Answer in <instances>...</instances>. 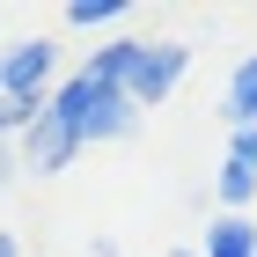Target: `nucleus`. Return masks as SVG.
Instances as JSON below:
<instances>
[{
  "label": "nucleus",
  "mask_w": 257,
  "mask_h": 257,
  "mask_svg": "<svg viewBox=\"0 0 257 257\" xmlns=\"http://www.w3.org/2000/svg\"><path fill=\"white\" fill-rule=\"evenodd\" d=\"M66 22H74V30H118L125 0H66Z\"/></svg>",
  "instance_id": "1a4fd4ad"
},
{
  "label": "nucleus",
  "mask_w": 257,
  "mask_h": 257,
  "mask_svg": "<svg viewBox=\"0 0 257 257\" xmlns=\"http://www.w3.org/2000/svg\"><path fill=\"white\" fill-rule=\"evenodd\" d=\"M22 177V162H15V147H8V140H0V198H8V184Z\"/></svg>",
  "instance_id": "f8f14e48"
},
{
  "label": "nucleus",
  "mask_w": 257,
  "mask_h": 257,
  "mask_svg": "<svg viewBox=\"0 0 257 257\" xmlns=\"http://www.w3.org/2000/svg\"><path fill=\"white\" fill-rule=\"evenodd\" d=\"M198 257H257V220L250 213H220L198 242Z\"/></svg>",
  "instance_id": "39448f33"
},
{
  "label": "nucleus",
  "mask_w": 257,
  "mask_h": 257,
  "mask_svg": "<svg viewBox=\"0 0 257 257\" xmlns=\"http://www.w3.org/2000/svg\"><path fill=\"white\" fill-rule=\"evenodd\" d=\"M228 162H242V169H257V133H235V140H228Z\"/></svg>",
  "instance_id": "9b49d317"
},
{
  "label": "nucleus",
  "mask_w": 257,
  "mask_h": 257,
  "mask_svg": "<svg viewBox=\"0 0 257 257\" xmlns=\"http://www.w3.org/2000/svg\"><path fill=\"white\" fill-rule=\"evenodd\" d=\"M30 118H37V110H22V103H0V140H15Z\"/></svg>",
  "instance_id": "9d476101"
},
{
  "label": "nucleus",
  "mask_w": 257,
  "mask_h": 257,
  "mask_svg": "<svg viewBox=\"0 0 257 257\" xmlns=\"http://www.w3.org/2000/svg\"><path fill=\"white\" fill-rule=\"evenodd\" d=\"M228 125L235 133H257V52L235 59V74H228Z\"/></svg>",
  "instance_id": "423d86ee"
},
{
  "label": "nucleus",
  "mask_w": 257,
  "mask_h": 257,
  "mask_svg": "<svg viewBox=\"0 0 257 257\" xmlns=\"http://www.w3.org/2000/svg\"><path fill=\"white\" fill-rule=\"evenodd\" d=\"M133 52H140V37H110V44H96V59L81 66L88 81H103V88H125V74H133Z\"/></svg>",
  "instance_id": "0eeeda50"
},
{
  "label": "nucleus",
  "mask_w": 257,
  "mask_h": 257,
  "mask_svg": "<svg viewBox=\"0 0 257 257\" xmlns=\"http://www.w3.org/2000/svg\"><path fill=\"white\" fill-rule=\"evenodd\" d=\"M52 118L66 125V133L88 147V140H125L140 125V103L125 96V88H103V81H88V74H66L59 88H52V103H44Z\"/></svg>",
  "instance_id": "f257e3e1"
},
{
  "label": "nucleus",
  "mask_w": 257,
  "mask_h": 257,
  "mask_svg": "<svg viewBox=\"0 0 257 257\" xmlns=\"http://www.w3.org/2000/svg\"><path fill=\"white\" fill-rule=\"evenodd\" d=\"M213 191H220V206H228V213H242V206H257V169H242V162H220Z\"/></svg>",
  "instance_id": "6e6552de"
},
{
  "label": "nucleus",
  "mask_w": 257,
  "mask_h": 257,
  "mask_svg": "<svg viewBox=\"0 0 257 257\" xmlns=\"http://www.w3.org/2000/svg\"><path fill=\"white\" fill-rule=\"evenodd\" d=\"M59 88V52L44 37H22V44H0V103H22V110H44Z\"/></svg>",
  "instance_id": "f03ea898"
},
{
  "label": "nucleus",
  "mask_w": 257,
  "mask_h": 257,
  "mask_svg": "<svg viewBox=\"0 0 257 257\" xmlns=\"http://www.w3.org/2000/svg\"><path fill=\"white\" fill-rule=\"evenodd\" d=\"M177 257H198V250H177Z\"/></svg>",
  "instance_id": "2eb2a0df"
},
{
  "label": "nucleus",
  "mask_w": 257,
  "mask_h": 257,
  "mask_svg": "<svg viewBox=\"0 0 257 257\" xmlns=\"http://www.w3.org/2000/svg\"><path fill=\"white\" fill-rule=\"evenodd\" d=\"M88 257H118V242H103V235H96V242H88Z\"/></svg>",
  "instance_id": "4468645a"
},
{
  "label": "nucleus",
  "mask_w": 257,
  "mask_h": 257,
  "mask_svg": "<svg viewBox=\"0 0 257 257\" xmlns=\"http://www.w3.org/2000/svg\"><path fill=\"white\" fill-rule=\"evenodd\" d=\"M191 74V44H177V37H162V44H147L140 37V52H133V74H125V96L147 110V103H162V96H177V81Z\"/></svg>",
  "instance_id": "7ed1b4c3"
},
{
  "label": "nucleus",
  "mask_w": 257,
  "mask_h": 257,
  "mask_svg": "<svg viewBox=\"0 0 257 257\" xmlns=\"http://www.w3.org/2000/svg\"><path fill=\"white\" fill-rule=\"evenodd\" d=\"M0 257H22V242H15V235H8V228H0Z\"/></svg>",
  "instance_id": "ddd939ff"
},
{
  "label": "nucleus",
  "mask_w": 257,
  "mask_h": 257,
  "mask_svg": "<svg viewBox=\"0 0 257 257\" xmlns=\"http://www.w3.org/2000/svg\"><path fill=\"white\" fill-rule=\"evenodd\" d=\"M74 155H81V140L66 133V125L52 118V110H37V118H30V125L15 133V162H22V177H59V169H66Z\"/></svg>",
  "instance_id": "20e7f679"
}]
</instances>
